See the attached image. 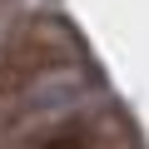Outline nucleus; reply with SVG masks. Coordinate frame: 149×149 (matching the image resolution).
<instances>
[{
	"instance_id": "nucleus-1",
	"label": "nucleus",
	"mask_w": 149,
	"mask_h": 149,
	"mask_svg": "<svg viewBox=\"0 0 149 149\" xmlns=\"http://www.w3.org/2000/svg\"><path fill=\"white\" fill-rule=\"evenodd\" d=\"M65 60L50 50V45H10L0 50V100L10 95H30L50 70H60Z\"/></svg>"
},
{
	"instance_id": "nucleus-2",
	"label": "nucleus",
	"mask_w": 149,
	"mask_h": 149,
	"mask_svg": "<svg viewBox=\"0 0 149 149\" xmlns=\"http://www.w3.org/2000/svg\"><path fill=\"white\" fill-rule=\"evenodd\" d=\"M15 149H104V119L100 114H65L55 124L30 129Z\"/></svg>"
}]
</instances>
